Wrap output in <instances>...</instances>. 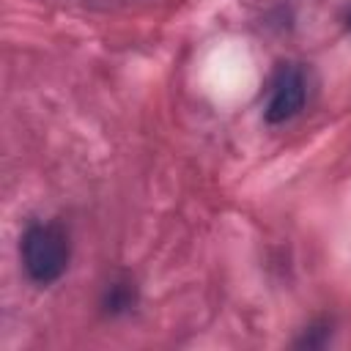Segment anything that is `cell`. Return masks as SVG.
<instances>
[{
	"label": "cell",
	"instance_id": "2",
	"mask_svg": "<svg viewBox=\"0 0 351 351\" xmlns=\"http://www.w3.org/2000/svg\"><path fill=\"white\" fill-rule=\"evenodd\" d=\"M307 101V74L299 63H280L269 80L263 118L266 123L277 126L296 118Z\"/></svg>",
	"mask_w": 351,
	"mask_h": 351
},
{
	"label": "cell",
	"instance_id": "5",
	"mask_svg": "<svg viewBox=\"0 0 351 351\" xmlns=\"http://www.w3.org/2000/svg\"><path fill=\"white\" fill-rule=\"evenodd\" d=\"M346 25H348V30H351V8H348V14H346Z\"/></svg>",
	"mask_w": 351,
	"mask_h": 351
},
{
	"label": "cell",
	"instance_id": "1",
	"mask_svg": "<svg viewBox=\"0 0 351 351\" xmlns=\"http://www.w3.org/2000/svg\"><path fill=\"white\" fill-rule=\"evenodd\" d=\"M69 258H71V244L60 222L33 219L25 225L19 236V261L33 285L47 288L58 282L69 269Z\"/></svg>",
	"mask_w": 351,
	"mask_h": 351
},
{
	"label": "cell",
	"instance_id": "4",
	"mask_svg": "<svg viewBox=\"0 0 351 351\" xmlns=\"http://www.w3.org/2000/svg\"><path fill=\"white\" fill-rule=\"evenodd\" d=\"M329 335H332L329 324H313V326H307V329H304V335L296 340V346L321 348V346H326V343H329Z\"/></svg>",
	"mask_w": 351,
	"mask_h": 351
},
{
	"label": "cell",
	"instance_id": "3",
	"mask_svg": "<svg viewBox=\"0 0 351 351\" xmlns=\"http://www.w3.org/2000/svg\"><path fill=\"white\" fill-rule=\"evenodd\" d=\"M134 304H137V288L129 277H115L104 285L101 307L107 315H126L134 310Z\"/></svg>",
	"mask_w": 351,
	"mask_h": 351
}]
</instances>
